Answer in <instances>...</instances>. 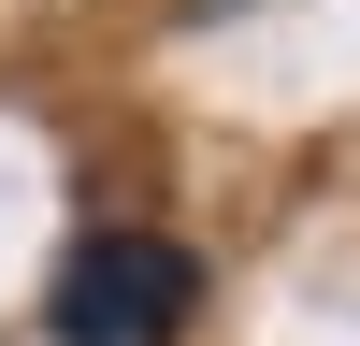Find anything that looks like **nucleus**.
Listing matches in <instances>:
<instances>
[{
	"label": "nucleus",
	"mask_w": 360,
	"mask_h": 346,
	"mask_svg": "<svg viewBox=\"0 0 360 346\" xmlns=\"http://www.w3.org/2000/svg\"><path fill=\"white\" fill-rule=\"evenodd\" d=\"M58 346H188L202 317V260L173 245V231H86L72 260H58Z\"/></svg>",
	"instance_id": "1"
}]
</instances>
